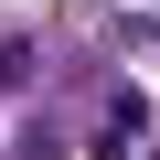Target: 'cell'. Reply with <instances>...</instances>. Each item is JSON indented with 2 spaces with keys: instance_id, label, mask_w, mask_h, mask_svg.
Segmentation results:
<instances>
[{
  "instance_id": "cell-1",
  "label": "cell",
  "mask_w": 160,
  "mask_h": 160,
  "mask_svg": "<svg viewBox=\"0 0 160 160\" xmlns=\"http://www.w3.org/2000/svg\"><path fill=\"white\" fill-rule=\"evenodd\" d=\"M139 128H149V96H128V86H118V96H107V139H96V149L118 160V149H139Z\"/></svg>"
},
{
  "instance_id": "cell-2",
  "label": "cell",
  "mask_w": 160,
  "mask_h": 160,
  "mask_svg": "<svg viewBox=\"0 0 160 160\" xmlns=\"http://www.w3.org/2000/svg\"><path fill=\"white\" fill-rule=\"evenodd\" d=\"M32 75V43H0V86H22Z\"/></svg>"
}]
</instances>
